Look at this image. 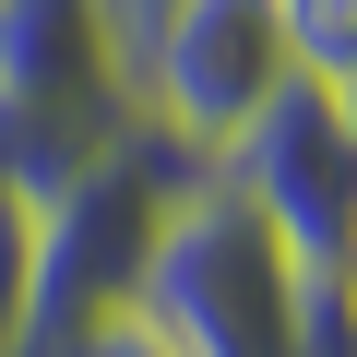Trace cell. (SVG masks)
<instances>
[{"label": "cell", "mask_w": 357, "mask_h": 357, "mask_svg": "<svg viewBox=\"0 0 357 357\" xmlns=\"http://www.w3.org/2000/svg\"><path fill=\"white\" fill-rule=\"evenodd\" d=\"M345 333H357V262H345Z\"/></svg>", "instance_id": "11"}, {"label": "cell", "mask_w": 357, "mask_h": 357, "mask_svg": "<svg viewBox=\"0 0 357 357\" xmlns=\"http://www.w3.org/2000/svg\"><path fill=\"white\" fill-rule=\"evenodd\" d=\"M286 84H298V60H286L274 0H178V13L143 36V60H131L143 119L167 143H191V155H227Z\"/></svg>", "instance_id": "3"}, {"label": "cell", "mask_w": 357, "mask_h": 357, "mask_svg": "<svg viewBox=\"0 0 357 357\" xmlns=\"http://www.w3.org/2000/svg\"><path fill=\"white\" fill-rule=\"evenodd\" d=\"M333 107H345V131H357V84H333Z\"/></svg>", "instance_id": "10"}, {"label": "cell", "mask_w": 357, "mask_h": 357, "mask_svg": "<svg viewBox=\"0 0 357 357\" xmlns=\"http://www.w3.org/2000/svg\"><path fill=\"white\" fill-rule=\"evenodd\" d=\"M298 84H357V0H274Z\"/></svg>", "instance_id": "6"}, {"label": "cell", "mask_w": 357, "mask_h": 357, "mask_svg": "<svg viewBox=\"0 0 357 357\" xmlns=\"http://www.w3.org/2000/svg\"><path fill=\"white\" fill-rule=\"evenodd\" d=\"M203 167H215V155H191V143H167L155 119H131V131L72 178V191L36 215V310H24V357H72L84 333L131 321V286H143V262H155L178 191H191Z\"/></svg>", "instance_id": "1"}, {"label": "cell", "mask_w": 357, "mask_h": 357, "mask_svg": "<svg viewBox=\"0 0 357 357\" xmlns=\"http://www.w3.org/2000/svg\"><path fill=\"white\" fill-rule=\"evenodd\" d=\"M96 13H107V36H119V60H143V36L178 13V0H96Z\"/></svg>", "instance_id": "8"}, {"label": "cell", "mask_w": 357, "mask_h": 357, "mask_svg": "<svg viewBox=\"0 0 357 357\" xmlns=\"http://www.w3.org/2000/svg\"><path fill=\"white\" fill-rule=\"evenodd\" d=\"M215 178H227L310 274L357 262V131H345L333 84H286V96L215 155Z\"/></svg>", "instance_id": "4"}, {"label": "cell", "mask_w": 357, "mask_h": 357, "mask_svg": "<svg viewBox=\"0 0 357 357\" xmlns=\"http://www.w3.org/2000/svg\"><path fill=\"white\" fill-rule=\"evenodd\" d=\"M24 310H36V203L0 191V357H24Z\"/></svg>", "instance_id": "7"}, {"label": "cell", "mask_w": 357, "mask_h": 357, "mask_svg": "<svg viewBox=\"0 0 357 357\" xmlns=\"http://www.w3.org/2000/svg\"><path fill=\"white\" fill-rule=\"evenodd\" d=\"M72 357H155V345H143V321H107V333H84Z\"/></svg>", "instance_id": "9"}, {"label": "cell", "mask_w": 357, "mask_h": 357, "mask_svg": "<svg viewBox=\"0 0 357 357\" xmlns=\"http://www.w3.org/2000/svg\"><path fill=\"white\" fill-rule=\"evenodd\" d=\"M298 286L310 262L203 167L131 286V321L155 357H298Z\"/></svg>", "instance_id": "2"}, {"label": "cell", "mask_w": 357, "mask_h": 357, "mask_svg": "<svg viewBox=\"0 0 357 357\" xmlns=\"http://www.w3.org/2000/svg\"><path fill=\"white\" fill-rule=\"evenodd\" d=\"M0 107H96V119L143 107L96 0H0Z\"/></svg>", "instance_id": "5"}]
</instances>
